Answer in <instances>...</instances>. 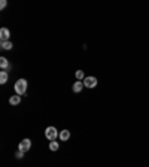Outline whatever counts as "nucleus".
<instances>
[{
    "mask_svg": "<svg viewBox=\"0 0 149 167\" xmlns=\"http://www.w3.org/2000/svg\"><path fill=\"white\" fill-rule=\"evenodd\" d=\"M15 92H17L18 96H23L25 91H27V81L25 79H18L17 82H15Z\"/></svg>",
    "mask_w": 149,
    "mask_h": 167,
    "instance_id": "nucleus-1",
    "label": "nucleus"
},
{
    "mask_svg": "<svg viewBox=\"0 0 149 167\" xmlns=\"http://www.w3.org/2000/svg\"><path fill=\"white\" fill-rule=\"evenodd\" d=\"M57 136H60V133L57 131V128L55 127H48L46 130H45V137L48 139V140H55L57 139Z\"/></svg>",
    "mask_w": 149,
    "mask_h": 167,
    "instance_id": "nucleus-2",
    "label": "nucleus"
},
{
    "mask_svg": "<svg viewBox=\"0 0 149 167\" xmlns=\"http://www.w3.org/2000/svg\"><path fill=\"white\" fill-rule=\"evenodd\" d=\"M82 82L87 88H96V87H97V78H94V76H87Z\"/></svg>",
    "mask_w": 149,
    "mask_h": 167,
    "instance_id": "nucleus-3",
    "label": "nucleus"
},
{
    "mask_svg": "<svg viewBox=\"0 0 149 167\" xmlns=\"http://www.w3.org/2000/svg\"><path fill=\"white\" fill-rule=\"evenodd\" d=\"M30 148H32V140L30 139H24V140H21V143L18 145V149L23 151V152H27Z\"/></svg>",
    "mask_w": 149,
    "mask_h": 167,
    "instance_id": "nucleus-4",
    "label": "nucleus"
},
{
    "mask_svg": "<svg viewBox=\"0 0 149 167\" xmlns=\"http://www.w3.org/2000/svg\"><path fill=\"white\" fill-rule=\"evenodd\" d=\"M9 37H11V32L6 27H2L0 28V39H2V42H8Z\"/></svg>",
    "mask_w": 149,
    "mask_h": 167,
    "instance_id": "nucleus-5",
    "label": "nucleus"
},
{
    "mask_svg": "<svg viewBox=\"0 0 149 167\" xmlns=\"http://www.w3.org/2000/svg\"><path fill=\"white\" fill-rule=\"evenodd\" d=\"M58 137H60V140L66 142V140H69V139H70V131H69V130H61Z\"/></svg>",
    "mask_w": 149,
    "mask_h": 167,
    "instance_id": "nucleus-6",
    "label": "nucleus"
},
{
    "mask_svg": "<svg viewBox=\"0 0 149 167\" xmlns=\"http://www.w3.org/2000/svg\"><path fill=\"white\" fill-rule=\"evenodd\" d=\"M83 87H85V85H83L82 81H78V82L73 84V91H74V92H81V91H82Z\"/></svg>",
    "mask_w": 149,
    "mask_h": 167,
    "instance_id": "nucleus-7",
    "label": "nucleus"
},
{
    "mask_svg": "<svg viewBox=\"0 0 149 167\" xmlns=\"http://www.w3.org/2000/svg\"><path fill=\"white\" fill-rule=\"evenodd\" d=\"M21 101V96H12V97H9V103L12 105V106H17L18 103Z\"/></svg>",
    "mask_w": 149,
    "mask_h": 167,
    "instance_id": "nucleus-8",
    "label": "nucleus"
},
{
    "mask_svg": "<svg viewBox=\"0 0 149 167\" xmlns=\"http://www.w3.org/2000/svg\"><path fill=\"white\" fill-rule=\"evenodd\" d=\"M0 67H2V70H6L9 67V61H8V58H5V57H2L0 58Z\"/></svg>",
    "mask_w": 149,
    "mask_h": 167,
    "instance_id": "nucleus-9",
    "label": "nucleus"
},
{
    "mask_svg": "<svg viewBox=\"0 0 149 167\" xmlns=\"http://www.w3.org/2000/svg\"><path fill=\"white\" fill-rule=\"evenodd\" d=\"M6 81H8V72L2 70L0 72V84H6Z\"/></svg>",
    "mask_w": 149,
    "mask_h": 167,
    "instance_id": "nucleus-10",
    "label": "nucleus"
},
{
    "mask_svg": "<svg viewBox=\"0 0 149 167\" xmlns=\"http://www.w3.org/2000/svg\"><path fill=\"white\" fill-rule=\"evenodd\" d=\"M0 48H2V49H5V51H9V49H12V43H11V42H2V43H0Z\"/></svg>",
    "mask_w": 149,
    "mask_h": 167,
    "instance_id": "nucleus-11",
    "label": "nucleus"
},
{
    "mask_svg": "<svg viewBox=\"0 0 149 167\" xmlns=\"http://www.w3.org/2000/svg\"><path fill=\"white\" fill-rule=\"evenodd\" d=\"M60 148V145L57 143V140H51L49 142V149L51 151H57Z\"/></svg>",
    "mask_w": 149,
    "mask_h": 167,
    "instance_id": "nucleus-12",
    "label": "nucleus"
},
{
    "mask_svg": "<svg viewBox=\"0 0 149 167\" xmlns=\"http://www.w3.org/2000/svg\"><path fill=\"white\" fill-rule=\"evenodd\" d=\"M76 78H78V81H83L87 76H85V73L82 70H76Z\"/></svg>",
    "mask_w": 149,
    "mask_h": 167,
    "instance_id": "nucleus-13",
    "label": "nucleus"
},
{
    "mask_svg": "<svg viewBox=\"0 0 149 167\" xmlns=\"http://www.w3.org/2000/svg\"><path fill=\"white\" fill-rule=\"evenodd\" d=\"M15 157H17L18 160H21L23 157H24V152H23V151H18L17 154H15Z\"/></svg>",
    "mask_w": 149,
    "mask_h": 167,
    "instance_id": "nucleus-14",
    "label": "nucleus"
},
{
    "mask_svg": "<svg viewBox=\"0 0 149 167\" xmlns=\"http://www.w3.org/2000/svg\"><path fill=\"white\" fill-rule=\"evenodd\" d=\"M6 5H8V2H6V0H2V2H0V8H2V9L6 8Z\"/></svg>",
    "mask_w": 149,
    "mask_h": 167,
    "instance_id": "nucleus-15",
    "label": "nucleus"
}]
</instances>
